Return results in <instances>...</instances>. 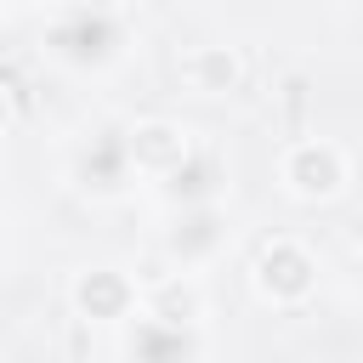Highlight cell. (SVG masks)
Listing matches in <instances>:
<instances>
[{
    "mask_svg": "<svg viewBox=\"0 0 363 363\" xmlns=\"http://www.w3.org/2000/svg\"><path fill=\"white\" fill-rule=\"evenodd\" d=\"M284 176H289V187L295 193H335L340 182H346V159L329 147V142H301L295 153H289V164H284Z\"/></svg>",
    "mask_w": 363,
    "mask_h": 363,
    "instance_id": "cell-1",
    "label": "cell"
},
{
    "mask_svg": "<svg viewBox=\"0 0 363 363\" xmlns=\"http://www.w3.org/2000/svg\"><path fill=\"white\" fill-rule=\"evenodd\" d=\"M255 272H261V278H267V272H278V289H267V295H284V301H289V295H301V289L312 284V261H306L295 244H272V250L261 255V267H255Z\"/></svg>",
    "mask_w": 363,
    "mask_h": 363,
    "instance_id": "cell-2",
    "label": "cell"
},
{
    "mask_svg": "<svg viewBox=\"0 0 363 363\" xmlns=\"http://www.w3.org/2000/svg\"><path fill=\"white\" fill-rule=\"evenodd\" d=\"M79 306H85V312H108V318H119V312L130 306V289H125L113 272H91V278L79 284Z\"/></svg>",
    "mask_w": 363,
    "mask_h": 363,
    "instance_id": "cell-3",
    "label": "cell"
},
{
    "mask_svg": "<svg viewBox=\"0 0 363 363\" xmlns=\"http://www.w3.org/2000/svg\"><path fill=\"white\" fill-rule=\"evenodd\" d=\"M130 153H142V159H182L187 153V142L176 136V130H164V125H153V130H142V142H130Z\"/></svg>",
    "mask_w": 363,
    "mask_h": 363,
    "instance_id": "cell-4",
    "label": "cell"
},
{
    "mask_svg": "<svg viewBox=\"0 0 363 363\" xmlns=\"http://www.w3.org/2000/svg\"><path fill=\"white\" fill-rule=\"evenodd\" d=\"M187 68H193V79H199V91H204V68L216 74V79H210V91H221V85H233V74H238V62H233L227 51H204V57H193Z\"/></svg>",
    "mask_w": 363,
    "mask_h": 363,
    "instance_id": "cell-5",
    "label": "cell"
}]
</instances>
